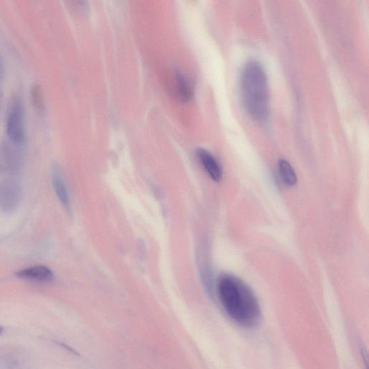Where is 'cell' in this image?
<instances>
[{
  "mask_svg": "<svg viewBox=\"0 0 369 369\" xmlns=\"http://www.w3.org/2000/svg\"><path fill=\"white\" fill-rule=\"evenodd\" d=\"M16 276L22 279L37 282H49L54 278L53 272L46 266H33L21 270Z\"/></svg>",
  "mask_w": 369,
  "mask_h": 369,
  "instance_id": "obj_6",
  "label": "cell"
},
{
  "mask_svg": "<svg viewBox=\"0 0 369 369\" xmlns=\"http://www.w3.org/2000/svg\"><path fill=\"white\" fill-rule=\"evenodd\" d=\"M197 154L210 177L216 182H219L223 178V171L216 158L204 149H199Z\"/></svg>",
  "mask_w": 369,
  "mask_h": 369,
  "instance_id": "obj_5",
  "label": "cell"
},
{
  "mask_svg": "<svg viewBox=\"0 0 369 369\" xmlns=\"http://www.w3.org/2000/svg\"><path fill=\"white\" fill-rule=\"evenodd\" d=\"M4 77V66L1 59H0V82L2 81Z\"/></svg>",
  "mask_w": 369,
  "mask_h": 369,
  "instance_id": "obj_11",
  "label": "cell"
},
{
  "mask_svg": "<svg viewBox=\"0 0 369 369\" xmlns=\"http://www.w3.org/2000/svg\"><path fill=\"white\" fill-rule=\"evenodd\" d=\"M32 100L36 107H42L44 104L43 94L39 86H35L32 90Z\"/></svg>",
  "mask_w": 369,
  "mask_h": 369,
  "instance_id": "obj_10",
  "label": "cell"
},
{
  "mask_svg": "<svg viewBox=\"0 0 369 369\" xmlns=\"http://www.w3.org/2000/svg\"><path fill=\"white\" fill-rule=\"evenodd\" d=\"M218 300L228 315L238 324L252 327L260 321L262 311L254 293L233 274L221 275L216 284Z\"/></svg>",
  "mask_w": 369,
  "mask_h": 369,
  "instance_id": "obj_1",
  "label": "cell"
},
{
  "mask_svg": "<svg viewBox=\"0 0 369 369\" xmlns=\"http://www.w3.org/2000/svg\"><path fill=\"white\" fill-rule=\"evenodd\" d=\"M4 327L2 326H0V335H1L4 333Z\"/></svg>",
  "mask_w": 369,
  "mask_h": 369,
  "instance_id": "obj_12",
  "label": "cell"
},
{
  "mask_svg": "<svg viewBox=\"0 0 369 369\" xmlns=\"http://www.w3.org/2000/svg\"><path fill=\"white\" fill-rule=\"evenodd\" d=\"M22 199L20 184L12 179L0 180V209L12 212L19 206Z\"/></svg>",
  "mask_w": 369,
  "mask_h": 369,
  "instance_id": "obj_3",
  "label": "cell"
},
{
  "mask_svg": "<svg viewBox=\"0 0 369 369\" xmlns=\"http://www.w3.org/2000/svg\"><path fill=\"white\" fill-rule=\"evenodd\" d=\"M7 132L11 140L22 143L25 139L24 110L21 102L15 100L10 110L7 122Z\"/></svg>",
  "mask_w": 369,
  "mask_h": 369,
  "instance_id": "obj_4",
  "label": "cell"
},
{
  "mask_svg": "<svg viewBox=\"0 0 369 369\" xmlns=\"http://www.w3.org/2000/svg\"><path fill=\"white\" fill-rule=\"evenodd\" d=\"M53 186L61 203L66 207L69 206V198L64 180L58 171L53 174Z\"/></svg>",
  "mask_w": 369,
  "mask_h": 369,
  "instance_id": "obj_8",
  "label": "cell"
},
{
  "mask_svg": "<svg viewBox=\"0 0 369 369\" xmlns=\"http://www.w3.org/2000/svg\"><path fill=\"white\" fill-rule=\"evenodd\" d=\"M279 171L281 179L287 187H293L298 182V176L291 164L286 160L279 162Z\"/></svg>",
  "mask_w": 369,
  "mask_h": 369,
  "instance_id": "obj_7",
  "label": "cell"
},
{
  "mask_svg": "<svg viewBox=\"0 0 369 369\" xmlns=\"http://www.w3.org/2000/svg\"><path fill=\"white\" fill-rule=\"evenodd\" d=\"M240 93L243 106L249 117L255 122L267 119L270 109L269 86L263 65L250 60L240 76Z\"/></svg>",
  "mask_w": 369,
  "mask_h": 369,
  "instance_id": "obj_2",
  "label": "cell"
},
{
  "mask_svg": "<svg viewBox=\"0 0 369 369\" xmlns=\"http://www.w3.org/2000/svg\"><path fill=\"white\" fill-rule=\"evenodd\" d=\"M177 89L180 98L183 101H189L193 97L194 91L192 84L182 74L177 71L176 74Z\"/></svg>",
  "mask_w": 369,
  "mask_h": 369,
  "instance_id": "obj_9",
  "label": "cell"
}]
</instances>
